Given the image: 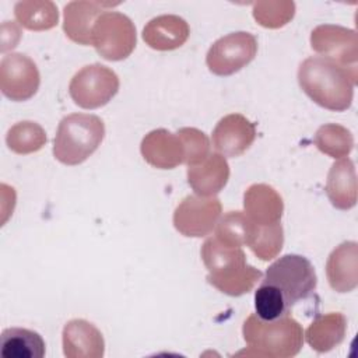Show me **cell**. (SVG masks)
<instances>
[{
	"label": "cell",
	"mask_w": 358,
	"mask_h": 358,
	"mask_svg": "<svg viewBox=\"0 0 358 358\" xmlns=\"http://www.w3.org/2000/svg\"><path fill=\"white\" fill-rule=\"evenodd\" d=\"M262 282L278 289L291 309L296 302L308 298L315 291L317 277L306 257L284 255L268 266Z\"/></svg>",
	"instance_id": "obj_5"
},
{
	"label": "cell",
	"mask_w": 358,
	"mask_h": 358,
	"mask_svg": "<svg viewBox=\"0 0 358 358\" xmlns=\"http://www.w3.org/2000/svg\"><path fill=\"white\" fill-rule=\"evenodd\" d=\"M242 333L249 348L260 357H295L303 344V330L289 315L275 320H263L252 313L245 320Z\"/></svg>",
	"instance_id": "obj_3"
},
{
	"label": "cell",
	"mask_w": 358,
	"mask_h": 358,
	"mask_svg": "<svg viewBox=\"0 0 358 358\" xmlns=\"http://www.w3.org/2000/svg\"><path fill=\"white\" fill-rule=\"evenodd\" d=\"M109 3L70 1L64 6L63 29L69 39L80 45H91L92 29Z\"/></svg>",
	"instance_id": "obj_17"
},
{
	"label": "cell",
	"mask_w": 358,
	"mask_h": 358,
	"mask_svg": "<svg viewBox=\"0 0 358 358\" xmlns=\"http://www.w3.org/2000/svg\"><path fill=\"white\" fill-rule=\"evenodd\" d=\"M282 243L284 231L280 221L268 225L250 224V234L246 246H249L260 260L267 262L277 257L282 249Z\"/></svg>",
	"instance_id": "obj_24"
},
{
	"label": "cell",
	"mask_w": 358,
	"mask_h": 358,
	"mask_svg": "<svg viewBox=\"0 0 358 358\" xmlns=\"http://www.w3.org/2000/svg\"><path fill=\"white\" fill-rule=\"evenodd\" d=\"M117 91V74L99 63L84 66L73 76L69 84L71 99L84 109H96L106 105Z\"/></svg>",
	"instance_id": "obj_7"
},
{
	"label": "cell",
	"mask_w": 358,
	"mask_h": 358,
	"mask_svg": "<svg viewBox=\"0 0 358 358\" xmlns=\"http://www.w3.org/2000/svg\"><path fill=\"white\" fill-rule=\"evenodd\" d=\"M243 208L253 224L268 225L281 220L284 203L274 187L266 183H255L243 194Z\"/></svg>",
	"instance_id": "obj_19"
},
{
	"label": "cell",
	"mask_w": 358,
	"mask_h": 358,
	"mask_svg": "<svg viewBox=\"0 0 358 358\" xmlns=\"http://www.w3.org/2000/svg\"><path fill=\"white\" fill-rule=\"evenodd\" d=\"M326 194L338 210H350L357 203V175L354 162L343 158L334 162L329 171Z\"/></svg>",
	"instance_id": "obj_20"
},
{
	"label": "cell",
	"mask_w": 358,
	"mask_h": 358,
	"mask_svg": "<svg viewBox=\"0 0 358 358\" xmlns=\"http://www.w3.org/2000/svg\"><path fill=\"white\" fill-rule=\"evenodd\" d=\"M229 179V165L224 155L208 154L201 162L187 166V183L199 194L210 197L224 189Z\"/></svg>",
	"instance_id": "obj_16"
},
{
	"label": "cell",
	"mask_w": 358,
	"mask_h": 358,
	"mask_svg": "<svg viewBox=\"0 0 358 358\" xmlns=\"http://www.w3.org/2000/svg\"><path fill=\"white\" fill-rule=\"evenodd\" d=\"M347 319L340 312L319 315L305 331L308 344L317 352H327L340 345L345 337Z\"/></svg>",
	"instance_id": "obj_21"
},
{
	"label": "cell",
	"mask_w": 358,
	"mask_h": 358,
	"mask_svg": "<svg viewBox=\"0 0 358 358\" xmlns=\"http://www.w3.org/2000/svg\"><path fill=\"white\" fill-rule=\"evenodd\" d=\"M178 136L185 145V164H187V166L201 162L210 154V140L201 130L182 127L178 130Z\"/></svg>",
	"instance_id": "obj_30"
},
{
	"label": "cell",
	"mask_w": 358,
	"mask_h": 358,
	"mask_svg": "<svg viewBox=\"0 0 358 358\" xmlns=\"http://www.w3.org/2000/svg\"><path fill=\"white\" fill-rule=\"evenodd\" d=\"M105 137V124L101 117L88 113L64 116L57 127L53 155L64 165H78L88 159Z\"/></svg>",
	"instance_id": "obj_4"
},
{
	"label": "cell",
	"mask_w": 358,
	"mask_h": 358,
	"mask_svg": "<svg viewBox=\"0 0 358 358\" xmlns=\"http://www.w3.org/2000/svg\"><path fill=\"white\" fill-rule=\"evenodd\" d=\"M295 13L292 1H259L253 6L255 20L266 28H280L289 22Z\"/></svg>",
	"instance_id": "obj_29"
},
{
	"label": "cell",
	"mask_w": 358,
	"mask_h": 358,
	"mask_svg": "<svg viewBox=\"0 0 358 358\" xmlns=\"http://www.w3.org/2000/svg\"><path fill=\"white\" fill-rule=\"evenodd\" d=\"M41 84L35 62L22 53H8L0 62V90L11 101L32 98Z\"/></svg>",
	"instance_id": "obj_10"
},
{
	"label": "cell",
	"mask_w": 358,
	"mask_h": 358,
	"mask_svg": "<svg viewBox=\"0 0 358 358\" xmlns=\"http://www.w3.org/2000/svg\"><path fill=\"white\" fill-rule=\"evenodd\" d=\"M310 46L323 57L357 69L358 35L354 29L331 24L319 25L310 34Z\"/></svg>",
	"instance_id": "obj_11"
},
{
	"label": "cell",
	"mask_w": 358,
	"mask_h": 358,
	"mask_svg": "<svg viewBox=\"0 0 358 358\" xmlns=\"http://www.w3.org/2000/svg\"><path fill=\"white\" fill-rule=\"evenodd\" d=\"M256 315L263 320H275L289 313V308L278 289L268 284H260L255 292Z\"/></svg>",
	"instance_id": "obj_28"
},
{
	"label": "cell",
	"mask_w": 358,
	"mask_h": 358,
	"mask_svg": "<svg viewBox=\"0 0 358 358\" xmlns=\"http://www.w3.org/2000/svg\"><path fill=\"white\" fill-rule=\"evenodd\" d=\"M18 24L31 31H46L59 21V11L55 3L42 0L18 1L14 6Z\"/></svg>",
	"instance_id": "obj_23"
},
{
	"label": "cell",
	"mask_w": 358,
	"mask_h": 358,
	"mask_svg": "<svg viewBox=\"0 0 358 358\" xmlns=\"http://www.w3.org/2000/svg\"><path fill=\"white\" fill-rule=\"evenodd\" d=\"M201 259L208 270L207 281L229 296L248 294L262 278V271L246 263L241 248L227 246L215 236L203 243Z\"/></svg>",
	"instance_id": "obj_2"
},
{
	"label": "cell",
	"mask_w": 358,
	"mask_h": 358,
	"mask_svg": "<svg viewBox=\"0 0 358 358\" xmlns=\"http://www.w3.org/2000/svg\"><path fill=\"white\" fill-rule=\"evenodd\" d=\"M1 355L4 358H42L46 344L38 331L24 327H8L0 336Z\"/></svg>",
	"instance_id": "obj_22"
},
{
	"label": "cell",
	"mask_w": 358,
	"mask_h": 358,
	"mask_svg": "<svg viewBox=\"0 0 358 358\" xmlns=\"http://www.w3.org/2000/svg\"><path fill=\"white\" fill-rule=\"evenodd\" d=\"M357 77V69L344 67L323 56H310L298 69L301 90L315 103L334 112L351 106Z\"/></svg>",
	"instance_id": "obj_1"
},
{
	"label": "cell",
	"mask_w": 358,
	"mask_h": 358,
	"mask_svg": "<svg viewBox=\"0 0 358 358\" xmlns=\"http://www.w3.org/2000/svg\"><path fill=\"white\" fill-rule=\"evenodd\" d=\"M315 144L319 151L331 158H344L354 147V137L344 126L327 123L317 129L315 134Z\"/></svg>",
	"instance_id": "obj_26"
},
{
	"label": "cell",
	"mask_w": 358,
	"mask_h": 358,
	"mask_svg": "<svg viewBox=\"0 0 358 358\" xmlns=\"http://www.w3.org/2000/svg\"><path fill=\"white\" fill-rule=\"evenodd\" d=\"M221 211V201L217 197L186 196L175 208L173 225L183 236L201 238L214 229Z\"/></svg>",
	"instance_id": "obj_9"
},
{
	"label": "cell",
	"mask_w": 358,
	"mask_h": 358,
	"mask_svg": "<svg viewBox=\"0 0 358 358\" xmlns=\"http://www.w3.org/2000/svg\"><path fill=\"white\" fill-rule=\"evenodd\" d=\"M91 45L106 60H123L136 48V27L127 15L119 11H105L94 25Z\"/></svg>",
	"instance_id": "obj_6"
},
{
	"label": "cell",
	"mask_w": 358,
	"mask_h": 358,
	"mask_svg": "<svg viewBox=\"0 0 358 358\" xmlns=\"http://www.w3.org/2000/svg\"><path fill=\"white\" fill-rule=\"evenodd\" d=\"M256 126L241 113H231L220 119L213 130V145L224 157L242 155L255 141Z\"/></svg>",
	"instance_id": "obj_12"
},
{
	"label": "cell",
	"mask_w": 358,
	"mask_h": 358,
	"mask_svg": "<svg viewBox=\"0 0 358 358\" xmlns=\"http://www.w3.org/2000/svg\"><path fill=\"white\" fill-rule=\"evenodd\" d=\"M250 220L242 211H228L217 222L215 238L231 248H242L248 245L250 234Z\"/></svg>",
	"instance_id": "obj_27"
},
{
	"label": "cell",
	"mask_w": 358,
	"mask_h": 358,
	"mask_svg": "<svg viewBox=\"0 0 358 358\" xmlns=\"http://www.w3.org/2000/svg\"><path fill=\"white\" fill-rule=\"evenodd\" d=\"M8 148L15 154H31L39 151L46 144V133L41 124L22 120L10 127L6 136Z\"/></svg>",
	"instance_id": "obj_25"
},
{
	"label": "cell",
	"mask_w": 358,
	"mask_h": 358,
	"mask_svg": "<svg viewBox=\"0 0 358 358\" xmlns=\"http://www.w3.org/2000/svg\"><path fill=\"white\" fill-rule=\"evenodd\" d=\"M189 24L179 15L164 14L150 20L143 28L144 42L155 50H173L189 38Z\"/></svg>",
	"instance_id": "obj_18"
},
{
	"label": "cell",
	"mask_w": 358,
	"mask_h": 358,
	"mask_svg": "<svg viewBox=\"0 0 358 358\" xmlns=\"http://www.w3.org/2000/svg\"><path fill=\"white\" fill-rule=\"evenodd\" d=\"M63 352L67 358H101L105 354L102 333L84 319H71L63 327Z\"/></svg>",
	"instance_id": "obj_14"
},
{
	"label": "cell",
	"mask_w": 358,
	"mask_h": 358,
	"mask_svg": "<svg viewBox=\"0 0 358 358\" xmlns=\"http://www.w3.org/2000/svg\"><path fill=\"white\" fill-rule=\"evenodd\" d=\"M257 53V39L249 32H232L217 39L208 49L206 64L215 76H231L248 66Z\"/></svg>",
	"instance_id": "obj_8"
},
{
	"label": "cell",
	"mask_w": 358,
	"mask_h": 358,
	"mask_svg": "<svg viewBox=\"0 0 358 358\" xmlns=\"http://www.w3.org/2000/svg\"><path fill=\"white\" fill-rule=\"evenodd\" d=\"M143 158L154 168L172 169L185 164V145L180 137L166 129L150 131L141 141Z\"/></svg>",
	"instance_id": "obj_13"
},
{
	"label": "cell",
	"mask_w": 358,
	"mask_h": 358,
	"mask_svg": "<svg viewBox=\"0 0 358 358\" xmlns=\"http://www.w3.org/2000/svg\"><path fill=\"white\" fill-rule=\"evenodd\" d=\"M326 274L337 292H350L358 285V245L354 241L340 243L329 256Z\"/></svg>",
	"instance_id": "obj_15"
}]
</instances>
